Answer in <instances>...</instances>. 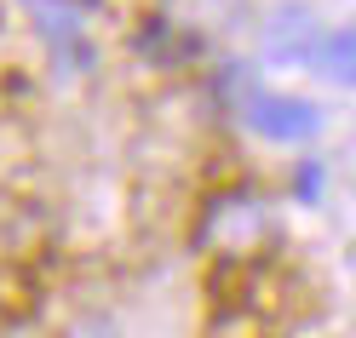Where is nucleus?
<instances>
[{
	"mask_svg": "<svg viewBox=\"0 0 356 338\" xmlns=\"http://www.w3.org/2000/svg\"><path fill=\"white\" fill-rule=\"evenodd\" d=\"M40 40L52 47V58L63 63V69H92L98 63L81 6H40Z\"/></svg>",
	"mask_w": 356,
	"mask_h": 338,
	"instance_id": "obj_3",
	"label": "nucleus"
},
{
	"mask_svg": "<svg viewBox=\"0 0 356 338\" xmlns=\"http://www.w3.org/2000/svg\"><path fill=\"white\" fill-rule=\"evenodd\" d=\"M310 75H316L322 86H333V92H356V17L322 29L316 58H310Z\"/></svg>",
	"mask_w": 356,
	"mask_h": 338,
	"instance_id": "obj_4",
	"label": "nucleus"
},
{
	"mask_svg": "<svg viewBox=\"0 0 356 338\" xmlns=\"http://www.w3.org/2000/svg\"><path fill=\"white\" fill-rule=\"evenodd\" d=\"M322 40V17L310 0H276L259 24V63L264 69H310Z\"/></svg>",
	"mask_w": 356,
	"mask_h": 338,
	"instance_id": "obj_1",
	"label": "nucleus"
},
{
	"mask_svg": "<svg viewBox=\"0 0 356 338\" xmlns=\"http://www.w3.org/2000/svg\"><path fill=\"white\" fill-rule=\"evenodd\" d=\"M322 195H327V167H322V155H299V161H293V201L316 207Z\"/></svg>",
	"mask_w": 356,
	"mask_h": 338,
	"instance_id": "obj_5",
	"label": "nucleus"
},
{
	"mask_svg": "<svg viewBox=\"0 0 356 338\" xmlns=\"http://www.w3.org/2000/svg\"><path fill=\"white\" fill-rule=\"evenodd\" d=\"M241 121L253 126V138L276 144V149H305L322 138V103L305 92H264L259 86L248 109H241Z\"/></svg>",
	"mask_w": 356,
	"mask_h": 338,
	"instance_id": "obj_2",
	"label": "nucleus"
},
{
	"mask_svg": "<svg viewBox=\"0 0 356 338\" xmlns=\"http://www.w3.org/2000/svg\"><path fill=\"white\" fill-rule=\"evenodd\" d=\"M40 6H86V0H35V12Z\"/></svg>",
	"mask_w": 356,
	"mask_h": 338,
	"instance_id": "obj_6",
	"label": "nucleus"
}]
</instances>
